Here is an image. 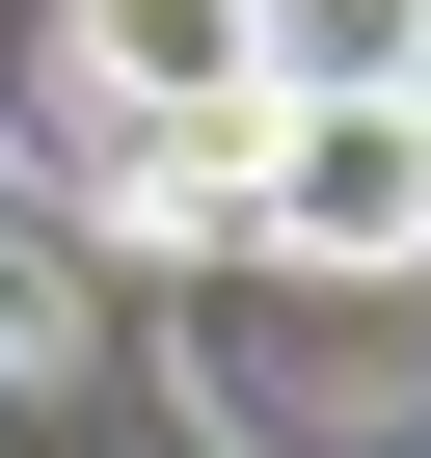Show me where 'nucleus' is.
<instances>
[{"label": "nucleus", "instance_id": "obj_1", "mask_svg": "<svg viewBox=\"0 0 431 458\" xmlns=\"http://www.w3.org/2000/svg\"><path fill=\"white\" fill-rule=\"evenodd\" d=\"M243 243H270V270H431V108H404V81H270Z\"/></svg>", "mask_w": 431, "mask_h": 458}, {"label": "nucleus", "instance_id": "obj_2", "mask_svg": "<svg viewBox=\"0 0 431 458\" xmlns=\"http://www.w3.org/2000/svg\"><path fill=\"white\" fill-rule=\"evenodd\" d=\"M81 108H270V0H55Z\"/></svg>", "mask_w": 431, "mask_h": 458}, {"label": "nucleus", "instance_id": "obj_3", "mask_svg": "<svg viewBox=\"0 0 431 458\" xmlns=\"http://www.w3.org/2000/svg\"><path fill=\"white\" fill-rule=\"evenodd\" d=\"M431 0H270V81H404Z\"/></svg>", "mask_w": 431, "mask_h": 458}, {"label": "nucleus", "instance_id": "obj_4", "mask_svg": "<svg viewBox=\"0 0 431 458\" xmlns=\"http://www.w3.org/2000/svg\"><path fill=\"white\" fill-rule=\"evenodd\" d=\"M404 108H431V55H404Z\"/></svg>", "mask_w": 431, "mask_h": 458}]
</instances>
